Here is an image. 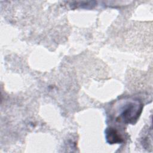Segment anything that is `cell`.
Returning <instances> with one entry per match:
<instances>
[{
    "instance_id": "1",
    "label": "cell",
    "mask_w": 153,
    "mask_h": 153,
    "mask_svg": "<svg viewBox=\"0 0 153 153\" xmlns=\"http://www.w3.org/2000/svg\"><path fill=\"white\" fill-rule=\"evenodd\" d=\"M142 109V104L137 100H121L117 106L116 120L125 123H133L139 118Z\"/></svg>"
},
{
    "instance_id": "2",
    "label": "cell",
    "mask_w": 153,
    "mask_h": 153,
    "mask_svg": "<svg viewBox=\"0 0 153 153\" xmlns=\"http://www.w3.org/2000/svg\"><path fill=\"white\" fill-rule=\"evenodd\" d=\"M106 138L108 143L114 144L123 142L121 134L114 128H108L106 131Z\"/></svg>"
}]
</instances>
